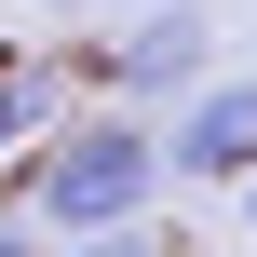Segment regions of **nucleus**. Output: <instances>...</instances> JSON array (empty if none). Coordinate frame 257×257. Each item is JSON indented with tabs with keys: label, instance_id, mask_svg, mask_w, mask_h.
Masks as SVG:
<instances>
[{
	"label": "nucleus",
	"instance_id": "nucleus-1",
	"mask_svg": "<svg viewBox=\"0 0 257 257\" xmlns=\"http://www.w3.org/2000/svg\"><path fill=\"white\" fill-rule=\"evenodd\" d=\"M149 190H163V136H149V122H68V136L41 149V230H54V244L136 230Z\"/></svg>",
	"mask_w": 257,
	"mask_h": 257
},
{
	"label": "nucleus",
	"instance_id": "nucleus-2",
	"mask_svg": "<svg viewBox=\"0 0 257 257\" xmlns=\"http://www.w3.org/2000/svg\"><path fill=\"white\" fill-rule=\"evenodd\" d=\"M108 81H122V95H203V81H217L203 0H136V27L108 41Z\"/></svg>",
	"mask_w": 257,
	"mask_h": 257
},
{
	"label": "nucleus",
	"instance_id": "nucleus-3",
	"mask_svg": "<svg viewBox=\"0 0 257 257\" xmlns=\"http://www.w3.org/2000/svg\"><path fill=\"white\" fill-rule=\"evenodd\" d=\"M163 163L176 176H257V81H203V95H176V136H163Z\"/></svg>",
	"mask_w": 257,
	"mask_h": 257
},
{
	"label": "nucleus",
	"instance_id": "nucleus-4",
	"mask_svg": "<svg viewBox=\"0 0 257 257\" xmlns=\"http://www.w3.org/2000/svg\"><path fill=\"white\" fill-rule=\"evenodd\" d=\"M41 122H54V68H0V163H14Z\"/></svg>",
	"mask_w": 257,
	"mask_h": 257
},
{
	"label": "nucleus",
	"instance_id": "nucleus-5",
	"mask_svg": "<svg viewBox=\"0 0 257 257\" xmlns=\"http://www.w3.org/2000/svg\"><path fill=\"white\" fill-rule=\"evenodd\" d=\"M68 257H176V244H163V230L136 217V230H81V244H68Z\"/></svg>",
	"mask_w": 257,
	"mask_h": 257
},
{
	"label": "nucleus",
	"instance_id": "nucleus-6",
	"mask_svg": "<svg viewBox=\"0 0 257 257\" xmlns=\"http://www.w3.org/2000/svg\"><path fill=\"white\" fill-rule=\"evenodd\" d=\"M0 257H27V230H14V217H0Z\"/></svg>",
	"mask_w": 257,
	"mask_h": 257
},
{
	"label": "nucleus",
	"instance_id": "nucleus-7",
	"mask_svg": "<svg viewBox=\"0 0 257 257\" xmlns=\"http://www.w3.org/2000/svg\"><path fill=\"white\" fill-rule=\"evenodd\" d=\"M244 230H257V176H244Z\"/></svg>",
	"mask_w": 257,
	"mask_h": 257
},
{
	"label": "nucleus",
	"instance_id": "nucleus-8",
	"mask_svg": "<svg viewBox=\"0 0 257 257\" xmlns=\"http://www.w3.org/2000/svg\"><path fill=\"white\" fill-rule=\"evenodd\" d=\"M41 14H81V0H41Z\"/></svg>",
	"mask_w": 257,
	"mask_h": 257
}]
</instances>
